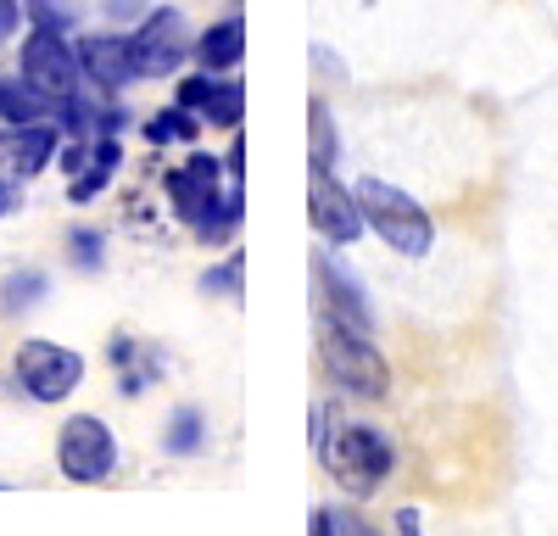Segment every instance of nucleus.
<instances>
[{
  "label": "nucleus",
  "mask_w": 558,
  "mask_h": 536,
  "mask_svg": "<svg viewBox=\"0 0 558 536\" xmlns=\"http://www.w3.org/2000/svg\"><path fill=\"white\" fill-rule=\"evenodd\" d=\"M318 357H324V375H330L347 397H386L391 375H386V357L375 352L363 330L341 325V319H324L318 325Z\"/></svg>",
  "instance_id": "1"
},
{
  "label": "nucleus",
  "mask_w": 558,
  "mask_h": 536,
  "mask_svg": "<svg viewBox=\"0 0 558 536\" xmlns=\"http://www.w3.org/2000/svg\"><path fill=\"white\" fill-rule=\"evenodd\" d=\"M357 207H363V223L391 252H402V257H425L430 252V218H425V207H418L413 196H402L397 185L363 179V185H357Z\"/></svg>",
  "instance_id": "2"
},
{
  "label": "nucleus",
  "mask_w": 558,
  "mask_h": 536,
  "mask_svg": "<svg viewBox=\"0 0 558 536\" xmlns=\"http://www.w3.org/2000/svg\"><path fill=\"white\" fill-rule=\"evenodd\" d=\"M324 464H330L341 480H352V491H375V486L391 475L397 453H391V441H386L380 430L341 425V430L330 436V447H324Z\"/></svg>",
  "instance_id": "3"
},
{
  "label": "nucleus",
  "mask_w": 558,
  "mask_h": 536,
  "mask_svg": "<svg viewBox=\"0 0 558 536\" xmlns=\"http://www.w3.org/2000/svg\"><path fill=\"white\" fill-rule=\"evenodd\" d=\"M84 380V357L57 341H23L17 346V386L34 402H62Z\"/></svg>",
  "instance_id": "4"
},
{
  "label": "nucleus",
  "mask_w": 558,
  "mask_h": 536,
  "mask_svg": "<svg viewBox=\"0 0 558 536\" xmlns=\"http://www.w3.org/2000/svg\"><path fill=\"white\" fill-rule=\"evenodd\" d=\"M78 51L51 28V23H39L34 28V39L23 45V78L39 89V96H51V101H62V96H73L78 89Z\"/></svg>",
  "instance_id": "5"
},
{
  "label": "nucleus",
  "mask_w": 558,
  "mask_h": 536,
  "mask_svg": "<svg viewBox=\"0 0 558 536\" xmlns=\"http://www.w3.org/2000/svg\"><path fill=\"white\" fill-rule=\"evenodd\" d=\"M57 459H62V475H68V480H78V486L107 480V475H112V464H118L112 430H107L101 419H89V414L68 419V425H62V447H57Z\"/></svg>",
  "instance_id": "6"
},
{
  "label": "nucleus",
  "mask_w": 558,
  "mask_h": 536,
  "mask_svg": "<svg viewBox=\"0 0 558 536\" xmlns=\"http://www.w3.org/2000/svg\"><path fill=\"white\" fill-rule=\"evenodd\" d=\"M196 45L191 34H184V17L179 12H151L146 23H140L134 34V62H140V78H162L173 68H184V57H191Z\"/></svg>",
  "instance_id": "7"
},
{
  "label": "nucleus",
  "mask_w": 558,
  "mask_h": 536,
  "mask_svg": "<svg viewBox=\"0 0 558 536\" xmlns=\"http://www.w3.org/2000/svg\"><path fill=\"white\" fill-rule=\"evenodd\" d=\"M307 212H313V223H318V235H330V241H341V246L368 230L357 196H347V185H336L330 168H313V173H307Z\"/></svg>",
  "instance_id": "8"
},
{
  "label": "nucleus",
  "mask_w": 558,
  "mask_h": 536,
  "mask_svg": "<svg viewBox=\"0 0 558 536\" xmlns=\"http://www.w3.org/2000/svg\"><path fill=\"white\" fill-rule=\"evenodd\" d=\"M51 151H57V129L45 123V118L0 129V179H28V173H39L45 162H51Z\"/></svg>",
  "instance_id": "9"
},
{
  "label": "nucleus",
  "mask_w": 558,
  "mask_h": 536,
  "mask_svg": "<svg viewBox=\"0 0 558 536\" xmlns=\"http://www.w3.org/2000/svg\"><path fill=\"white\" fill-rule=\"evenodd\" d=\"M78 68L89 84L101 89H123L129 78H140V62H134V34L118 39V34H96V39H78Z\"/></svg>",
  "instance_id": "10"
},
{
  "label": "nucleus",
  "mask_w": 558,
  "mask_h": 536,
  "mask_svg": "<svg viewBox=\"0 0 558 536\" xmlns=\"http://www.w3.org/2000/svg\"><path fill=\"white\" fill-rule=\"evenodd\" d=\"M179 107L202 112L213 129H235L241 112H246V89H241L235 78H213V73H202V78H184V84H179Z\"/></svg>",
  "instance_id": "11"
},
{
  "label": "nucleus",
  "mask_w": 558,
  "mask_h": 536,
  "mask_svg": "<svg viewBox=\"0 0 558 536\" xmlns=\"http://www.w3.org/2000/svg\"><path fill=\"white\" fill-rule=\"evenodd\" d=\"M313 280H318V296H324V307L336 313L341 325H352V330H375V313H368V302H363V291H357V280L352 275H341V263H330V257H313Z\"/></svg>",
  "instance_id": "12"
},
{
  "label": "nucleus",
  "mask_w": 558,
  "mask_h": 536,
  "mask_svg": "<svg viewBox=\"0 0 558 536\" xmlns=\"http://www.w3.org/2000/svg\"><path fill=\"white\" fill-rule=\"evenodd\" d=\"M241 57H246V23H241V17H223V23H213V28L196 39V62H202L207 73L235 68Z\"/></svg>",
  "instance_id": "13"
},
{
  "label": "nucleus",
  "mask_w": 558,
  "mask_h": 536,
  "mask_svg": "<svg viewBox=\"0 0 558 536\" xmlns=\"http://www.w3.org/2000/svg\"><path fill=\"white\" fill-rule=\"evenodd\" d=\"M118 162H123V146H118L112 134H107V141H101L96 151H89V168H84V179H73V185H68V196H73V202L101 196V185L112 179V168H118Z\"/></svg>",
  "instance_id": "14"
},
{
  "label": "nucleus",
  "mask_w": 558,
  "mask_h": 536,
  "mask_svg": "<svg viewBox=\"0 0 558 536\" xmlns=\"http://www.w3.org/2000/svg\"><path fill=\"white\" fill-rule=\"evenodd\" d=\"M45 101H51V96H39L28 78H0V118H7V123H34V118H45Z\"/></svg>",
  "instance_id": "15"
},
{
  "label": "nucleus",
  "mask_w": 558,
  "mask_h": 536,
  "mask_svg": "<svg viewBox=\"0 0 558 536\" xmlns=\"http://www.w3.org/2000/svg\"><path fill=\"white\" fill-rule=\"evenodd\" d=\"M196 118H191V107H173V112H157L151 123H146V141L151 146H168V141H196Z\"/></svg>",
  "instance_id": "16"
},
{
  "label": "nucleus",
  "mask_w": 558,
  "mask_h": 536,
  "mask_svg": "<svg viewBox=\"0 0 558 536\" xmlns=\"http://www.w3.org/2000/svg\"><path fill=\"white\" fill-rule=\"evenodd\" d=\"M307 123H313V168H330V162H336V123H330V107L313 101V107H307Z\"/></svg>",
  "instance_id": "17"
},
{
  "label": "nucleus",
  "mask_w": 558,
  "mask_h": 536,
  "mask_svg": "<svg viewBox=\"0 0 558 536\" xmlns=\"http://www.w3.org/2000/svg\"><path fill=\"white\" fill-rule=\"evenodd\" d=\"M196 447H202V414H196V409H179V414H173V425H168V453L191 459Z\"/></svg>",
  "instance_id": "18"
},
{
  "label": "nucleus",
  "mask_w": 558,
  "mask_h": 536,
  "mask_svg": "<svg viewBox=\"0 0 558 536\" xmlns=\"http://www.w3.org/2000/svg\"><path fill=\"white\" fill-rule=\"evenodd\" d=\"M39 296H45V275H17L0 302H7V313H23V307H28V302H39Z\"/></svg>",
  "instance_id": "19"
},
{
  "label": "nucleus",
  "mask_w": 558,
  "mask_h": 536,
  "mask_svg": "<svg viewBox=\"0 0 558 536\" xmlns=\"http://www.w3.org/2000/svg\"><path fill=\"white\" fill-rule=\"evenodd\" d=\"M313 531H324V536H330V531L357 536V531H363V520H357L352 509H318V514H313Z\"/></svg>",
  "instance_id": "20"
},
{
  "label": "nucleus",
  "mask_w": 558,
  "mask_h": 536,
  "mask_svg": "<svg viewBox=\"0 0 558 536\" xmlns=\"http://www.w3.org/2000/svg\"><path fill=\"white\" fill-rule=\"evenodd\" d=\"M73 257H78V268H101V235H89V230H73Z\"/></svg>",
  "instance_id": "21"
},
{
  "label": "nucleus",
  "mask_w": 558,
  "mask_h": 536,
  "mask_svg": "<svg viewBox=\"0 0 558 536\" xmlns=\"http://www.w3.org/2000/svg\"><path fill=\"white\" fill-rule=\"evenodd\" d=\"M235 285H241V257L229 263V268H218V275H207V280H202V291H235Z\"/></svg>",
  "instance_id": "22"
},
{
  "label": "nucleus",
  "mask_w": 558,
  "mask_h": 536,
  "mask_svg": "<svg viewBox=\"0 0 558 536\" xmlns=\"http://www.w3.org/2000/svg\"><path fill=\"white\" fill-rule=\"evenodd\" d=\"M112 364H118V369H123V364H134V346H129V341H112ZM123 391H140V375H134V380H123Z\"/></svg>",
  "instance_id": "23"
},
{
  "label": "nucleus",
  "mask_w": 558,
  "mask_h": 536,
  "mask_svg": "<svg viewBox=\"0 0 558 536\" xmlns=\"http://www.w3.org/2000/svg\"><path fill=\"white\" fill-rule=\"evenodd\" d=\"M17 28V0H0V39Z\"/></svg>",
  "instance_id": "24"
},
{
  "label": "nucleus",
  "mask_w": 558,
  "mask_h": 536,
  "mask_svg": "<svg viewBox=\"0 0 558 536\" xmlns=\"http://www.w3.org/2000/svg\"><path fill=\"white\" fill-rule=\"evenodd\" d=\"M89 168V151L84 146H68V173H84Z\"/></svg>",
  "instance_id": "25"
},
{
  "label": "nucleus",
  "mask_w": 558,
  "mask_h": 536,
  "mask_svg": "<svg viewBox=\"0 0 558 536\" xmlns=\"http://www.w3.org/2000/svg\"><path fill=\"white\" fill-rule=\"evenodd\" d=\"M107 12H112V17H134L140 0H107Z\"/></svg>",
  "instance_id": "26"
},
{
  "label": "nucleus",
  "mask_w": 558,
  "mask_h": 536,
  "mask_svg": "<svg viewBox=\"0 0 558 536\" xmlns=\"http://www.w3.org/2000/svg\"><path fill=\"white\" fill-rule=\"evenodd\" d=\"M12 207V185H7V179H0V212H7Z\"/></svg>",
  "instance_id": "27"
}]
</instances>
